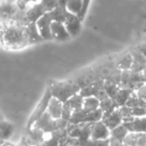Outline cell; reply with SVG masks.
I'll use <instances>...</instances> for the list:
<instances>
[{
	"mask_svg": "<svg viewBox=\"0 0 146 146\" xmlns=\"http://www.w3.org/2000/svg\"><path fill=\"white\" fill-rule=\"evenodd\" d=\"M63 105H64V103L59 101L56 98L52 97L50 102H49L48 108H47V113H48L49 116L52 117L53 119H59V118H61V116H62Z\"/></svg>",
	"mask_w": 146,
	"mask_h": 146,
	"instance_id": "7c38bea8",
	"label": "cell"
},
{
	"mask_svg": "<svg viewBox=\"0 0 146 146\" xmlns=\"http://www.w3.org/2000/svg\"><path fill=\"white\" fill-rule=\"evenodd\" d=\"M3 119H4V118H3V116L1 115V113H0V121H2Z\"/></svg>",
	"mask_w": 146,
	"mask_h": 146,
	"instance_id": "4dcf8cb0",
	"label": "cell"
},
{
	"mask_svg": "<svg viewBox=\"0 0 146 146\" xmlns=\"http://www.w3.org/2000/svg\"><path fill=\"white\" fill-rule=\"evenodd\" d=\"M83 108L87 111H94V110L100 108V101L95 96H90L85 97L83 102Z\"/></svg>",
	"mask_w": 146,
	"mask_h": 146,
	"instance_id": "44dd1931",
	"label": "cell"
},
{
	"mask_svg": "<svg viewBox=\"0 0 146 146\" xmlns=\"http://www.w3.org/2000/svg\"><path fill=\"white\" fill-rule=\"evenodd\" d=\"M109 137L110 129L104 124L102 120L92 124L91 135H90V138L92 140H105L109 139Z\"/></svg>",
	"mask_w": 146,
	"mask_h": 146,
	"instance_id": "52a82bcc",
	"label": "cell"
},
{
	"mask_svg": "<svg viewBox=\"0 0 146 146\" xmlns=\"http://www.w3.org/2000/svg\"><path fill=\"white\" fill-rule=\"evenodd\" d=\"M134 92H135L136 95H137L140 99L143 100V101H146V82L143 85L140 86L138 89H136Z\"/></svg>",
	"mask_w": 146,
	"mask_h": 146,
	"instance_id": "cb8c5ba5",
	"label": "cell"
},
{
	"mask_svg": "<svg viewBox=\"0 0 146 146\" xmlns=\"http://www.w3.org/2000/svg\"><path fill=\"white\" fill-rule=\"evenodd\" d=\"M15 146H33V145H32V144L29 143V142L27 141L26 138H25L24 136H23L22 139H21L20 141H19V143L17 144V145H15Z\"/></svg>",
	"mask_w": 146,
	"mask_h": 146,
	"instance_id": "4316f807",
	"label": "cell"
},
{
	"mask_svg": "<svg viewBox=\"0 0 146 146\" xmlns=\"http://www.w3.org/2000/svg\"><path fill=\"white\" fill-rule=\"evenodd\" d=\"M34 126L39 128V129H41L46 134H50V133H52V132L58 130L57 119H53L52 117H50L47 112L35 123Z\"/></svg>",
	"mask_w": 146,
	"mask_h": 146,
	"instance_id": "8992f818",
	"label": "cell"
},
{
	"mask_svg": "<svg viewBox=\"0 0 146 146\" xmlns=\"http://www.w3.org/2000/svg\"><path fill=\"white\" fill-rule=\"evenodd\" d=\"M49 12H50L51 16H52L53 21H57V22H62V23H64L65 20L71 14L65 7H61V6L55 7L53 10L49 11Z\"/></svg>",
	"mask_w": 146,
	"mask_h": 146,
	"instance_id": "2e32d148",
	"label": "cell"
},
{
	"mask_svg": "<svg viewBox=\"0 0 146 146\" xmlns=\"http://www.w3.org/2000/svg\"><path fill=\"white\" fill-rule=\"evenodd\" d=\"M0 45L10 50H19L29 46L26 33V25L6 23Z\"/></svg>",
	"mask_w": 146,
	"mask_h": 146,
	"instance_id": "6da1fadb",
	"label": "cell"
},
{
	"mask_svg": "<svg viewBox=\"0 0 146 146\" xmlns=\"http://www.w3.org/2000/svg\"><path fill=\"white\" fill-rule=\"evenodd\" d=\"M69 1H70V0H57L58 6H61V7H66V4Z\"/></svg>",
	"mask_w": 146,
	"mask_h": 146,
	"instance_id": "f1b7e54d",
	"label": "cell"
},
{
	"mask_svg": "<svg viewBox=\"0 0 146 146\" xmlns=\"http://www.w3.org/2000/svg\"><path fill=\"white\" fill-rule=\"evenodd\" d=\"M103 88L110 98H114L116 94H117L118 90L120 89V86L115 83H112V82H105Z\"/></svg>",
	"mask_w": 146,
	"mask_h": 146,
	"instance_id": "603a6c76",
	"label": "cell"
},
{
	"mask_svg": "<svg viewBox=\"0 0 146 146\" xmlns=\"http://www.w3.org/2000/svg\"><path fill=\"white\" fill-rule=\"evenodd\" d=\"M48 89L50 90L52 97L58 99L62 103L68 101L73 95L79 93L80 87L74 81H57L52 82L49 85Z\"/></svg>",
	"mask_w": 146,
	"mask_h": 146,
	"instance_id": "3957f363",
	"label": "cell"
},
{
	"mask_svg": "<svg viewBox=\"0 0 146 146\" xmlns=\"http://www.w3.org/2000/svg\"><path fill=\"white\" fill-rule=\"evenodd\" d=\"M64 25L67 32L70 35V37H75L76 35L79 34L80 30H81L82 20L77 15L70 14L68 16V18L65 20Z\"/></svg>",
	"mask_w": 146,
	"mask_h": 146,
	"instance_id": "9c48e42d",
	"label": "cell"
},
{
	"mask_svg": "<svg viewBox=\"0 0 146 146\" xmlns=\"http://www.w3.org/2000/svg\"><path fill=\"white\" fill-rule=\"evenodd\" d=\"M66 146H72V145H69V144H67V145Z\"/></svg>",
	"mask_w": 146,
	"mask_h": 146,
	"instance_id": "1f68e13d",
	"label": "cell"
},
{
	"mask_svg": "<svg viewBox=\"0 0 146 146\" xmlns=\"http://www.w3.org/2000/svg\"><path fill=\"white\" fill-rule=\"evenodd\" d=\"M83 102H84V97L80 93H77L75 95H73L68 101L65 102V104L68 105L72 109V111H76V110H79L81 108H83Z\"/></svg>",
	"mask_w": 146,
	"mask_h": 146,
	"instance_id": "ffe728a7",
	"label": "cell"
},
{
	"mask_svg": "<svg viewBox=\"0 0 146 146\" xmlns=\"http://www.w3.org/2000/svg\"><path fill=\"white\" fill-rule=\"evenodd\" d=\"M22 1L26 3L27 5H31V4H34V3L40 2V0H22Z\"/></svg>",
	"mask_w": 146,
	"mask_h": 146,
	"instance_id": "f546056e",
	"label": "cell"
},
{
	"mask_svg": "<svg viewBox=\"0 0 146 146\" xmlns=\"http://www.w3.org/2000/svg\"><path fill=\"white\" fill-rule=\"evenodd\" d=\"M102 121H103L104 124L111 130V129H113V128L119 126L120 124H122L123 119H122V116L119 112V109H116V110H114L112 113L104 116V117L102 118Z\"/></svg>",
	"mask_w": 146,
	"mask_h": 146,
	"instance_id": "4fadbf2b",
	"label": "cell"
},
{
	"mask_svg": "<svg viewBox=\"0 0 146 146\" xmlns=\"http://www.w3.org/2000/svg\"><path fill=\"white\" fill-rule=\"evenodd\" d=\"M26 11L19 7L17 0H0V22L27 25Z\"/></svg>",
	"mask_w": 146,
	"mask_h": 146,
	"instance_id": "7a4b0ae2",
	"label": "cell"
},
{
	"mask_svg": "<svg viewBox=\"0 0 146 146\" xmlns=\"http://www.w3.org/2000/svg\"><path fill=\"white\" fill-rule=\"evenodd\" d=\"M47 134L44 133L41 129L35 127H31L30 129L26 130V134L24 135V137L27 139V141L30 144H32L33 146H41V144L43 143V141L46 138Z\"/></svg>",
	"mask_w": 146,
	"mask_h": 146,
	"instance_id": "ba28073f",
	"label": "cell"
},
{
	"mask_svg": "<svg viewBox=\"0 0 146 146\" xmlns=\"http://www.w3.org/2000/svg\"><path fill=\"white\" fill-rule=\"evenodd\" d=\"M53 22L52 16L50 12H46L43 16H41L36 22V25L38 27L40 36L44 40H53L52 33H51V23Z\"/></svg>",
	"mask_w": 146,
	"mask_h": 146,
	"instance_id": "5b68a950",
	"label": "cell"
},
{
	"mask_svg": "<svg viewBox=\"0 0 146 146\" xmlns=\"http://www.w3.org/2000/svg\"><path fill=\"white\" fill-rule=\"evenodd\" d=\"M51 98H52V95H51L50 90L47 88L46 91L44 92L43 96L41 97V100L39 101V103L37 104V106L35 107V109L33 110V112L31 113L30 117H29L28 121H27L26 124V130L30 129L31 127L35 125L37 121L44 115L47 112V108H48L49 102H50Z\"/></svg>",
	"mask_w": 146,
	"mask_h": 146,
	"instance_id": "277c9868",
	"label": "cell"
},
{
	"mask_svg": "<svg viewBox=\"0 0 146 146\" xmlns=\"http://www.w3.org/2000/svg\"><path fill=\"white\" fill-rule=\"evenodd\" d=\"M133 64V57H132L131 53H126L123 54L121 57L117 59L115 61V65L119 70L121 71H126V70H130Z\"/></svg>",
	"mask_w": 146,
	"mask_h": 146,
	"instance_id": "9a60e30c",
	"label": "cell"
},
{
	"mask_svg": "<svg viewBox=\"0 0 146 146\" xmlns=\"http://www.w3.org/2000/svg\"><path fill=\"white\" fill-rule=\"evenodd\" d=\"M132 92H133V90L129 89V88H121L120 87V89L118 90L117 94L115 95V97L113 98L114 100H115V102L117 103V105L119 106H123L126 104V102H127V100L129 99L130 95L132 94Z\"/></svg>",
	"mask_w": 146,
	"mask_h": 146,
	"instance_id": "ac0fdd59",
	"label": "cell"
},
{
	"mask_svg": "<svg viewBox=\"0 0 146 146\" xmlns=\"http://www.w3.org/2000/svg\"><path fill=\"white\" fill-rule=\"evenodd\" d=\"M0 146H15L13 143L9 142L8 140H0Z\"/></svg>",
	"mask_w": 146,
	"mask_h": 146,
	"instance_id": "83f0119b",
	"label": "cell"
},
{
	"mask_svg": "<svg viewBox=\"0 0 146 146\" xmlns=\"http://www.w3.org/2000/svg\"><path fill=\"white\" fill-rule=\"evenodd\" d=\"M14 132V125L3 119L0 121V140H8Z\"/></svg>",
	"mask_w": 146,
	"mask_h": 146,
	"instance_id": "e0dca14e",
	"label": "cell"
},
{
	"mask_svg": "<svg viewBox=\"0 0 146 146\" xmlns=\"http://www.w3.org/2000/svg\"><path fill=\"white\" fill-rule=\"evenodd\" d=\"M51 33H52L53 40L66 41L71 38L69 33L67 32L66 28H65L64 23H62V22L53 21V22L51 23Z\"/></svg>",
	"mask_w": 146,
	"mask_h": 146,
	"instance_id": "8fae6325",
	"label": "cell"
},
{
	"mask_svg": "<svg viewBox=\"0 0 146 146\" xmlns=\"http://www.w3.org/2000/svg\"><path fill=\"white\" fill-rule=\"evenodd\" d=\"M47 11L44 9V7L41 5L40 2L38 3H34V4H31L28 6L26 12V18L28 20L29 23H36L38 21V19L40 18L41 16L46 13Z\"/></svg>",
	"mask_w": 146,
	"mask_h": 146,
	"instance_id": "30bf717a",
	"label": "cell"
},
{
	"mask_svg": "<svg viewBox=\"0 0 146 146\" xmlns=\"http://www.w3.org/2000/svg\"><path fill=\"white\" fill-rule=\"evenodd\" d=\"M26 33H27V38H28L29 45H33L43 41L42 37L40 36L38 27H37L36 23H28L26 25Z\"/></svg>",
	"mask_w": 146,
	"mask_h": 146,
	"instance_id": "5bb4252c",
	"label": "cell"
},
{
	"mask_svg": "<svg viewBox=\"0 0 146 146\" xmlns=\"http://www.w3.org/2000/svg\"><path fill=\"white\" fill-rule=\"evenodd\" d=\"M87 146H109V139L105 140H92L88 141Z\"/></svg>",
	"mask_w": 146,
	"mask_h": 146,
	"instance_id": "d4e9b609",
	"label": "cell"
},
{
	"mask_svg": "<svg viewBox=\"0 0 146 146\" xmlns=\"http://www.w3.org/2000/svg\"><path fill=\"white\" fill-rule=\"evenodd\" d=\"M82 3H83L82 10H81V12H80V14L78 15V17H79L81 20H83L84 17H85V15H86V12H87V10H88V7H89L90 0H82Z\"/></svg>",
	"mask_w": 146,
	"mask_h": 146,
	"instance_id": "484cf974",
	"label": "cell"
},
{
	"mask_svg": "<svg viewBox=\"0 0 146 146\" xmlns=\"http://www.w3.org/2000/svg\"><path fill=\"white\" fill-rule=\"evenodd\" d=\"M82 6H83L82 0H70L66 4L65 8H66L71 14H75L78 16L82 10Z\"/></svg>",
	"mask_w": 146,
	"mask_h": 146,
	"instance_id": "7402d4cb",
	"label": "cell"
},
{
	"mask_svg": "<svg viewBox=\"0 0 146 146\" xmlns=\"http://www.w3.org/2000/svg\"><path fill=\"white\" fill-rule=\"evenodd\" d=\"M128 133H129V131H128L127 128H126L123 124H120L119 126H117V127L110 130V137L114 138V139H116L117 141L123 143L124 139H125V137L127 136Z\"/></svg>",
	"mask_w": 146,
	"mask_h": 146,
	"instance_id": "d6986e66",
	"label": "cell"
}]
</instances>
